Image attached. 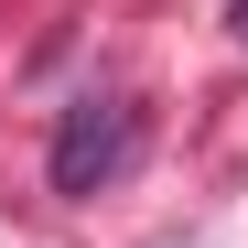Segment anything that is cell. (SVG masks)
Masks as SVG:
<instances>
[{
	"label": "cell",
	"mask_w": 248,
	"mask_h": 248,
	"mask_svg": "<svg viewBox=\"0 0 248 248\" xmlns=\"http://www.w3.org/2000/svg\"><path fill=\"white\" fill-rule=\"evenodd\" d=\"M227 22H237V44H248V0H237V11H227Z\"/></svg>",
	"instance_id": "obj_2"
},
{
	"label": "cell",
	"mask_w": 248,
	"mask_h": 248,
	"mask_svg": "<svg viewBox=\"0 0 248 248\" xmlns=\"http://www.w3.org/2000/svg\"><path fill=\"white\" fill-rule=\"evenodd\" d=\"M130 162H140V97H76L54 119V151H44L54 194H108Z\"/></svg>",
	"instance_id": "obj_1"
}]
</instances>
